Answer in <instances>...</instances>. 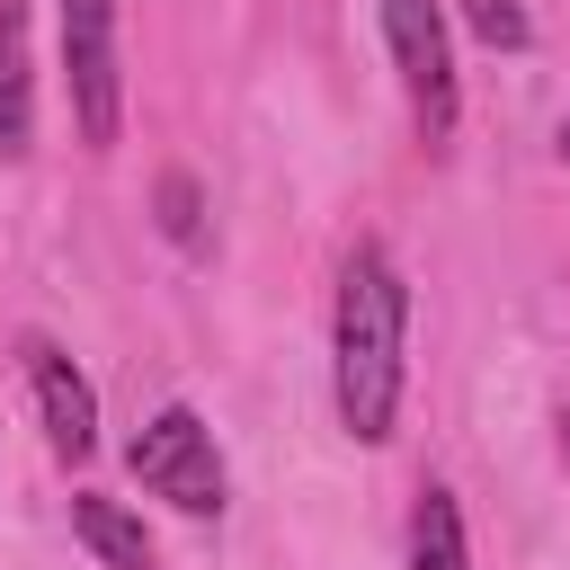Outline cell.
Here are the masks:
<instances>
[{
  "label": "cell",
  "instance_id": "1",
  "mask_svg": "<svg viewBox=\"0 0 570 570\" xmlns=\"http://www.w3.org/2000/svg\"><path fill=\"white\" fill-rule=\"evenodd\" d=\"M401 338H410V285L383 240H356L330 303V383H338V428L356 445H383L401 419Z\"/></svg>",
  "mask_w": 570,
  "mask_h": 570
},
{
  "label": "cell",
  "instance_id": "2",
  "mask_svg": "<svg viewBox=\"0 0 570 570\" xmlns=\"http://www.w3.org/2000/svg\"><path fill=\"white\" fill-rule=\"evenodd\" d=\"M134 481H142L151 499L187 508V517H214V508H223V454H214V428H205L187 401H169V410L134 436Z\"/></svg>",
  "mask_w": 570,
  "mask_h": 570
},
{
  "label": "cell",
  "instance_id": "3",
  "mask_svg": "<svg viewBox=\"0 0 570 570\" xmlns=\"http://www.w3.org/2000/svg\"><path fill=\"white\" fill-rule=\"evenodd\" d=\"M62 71H71V116L80 142L107 151L125 134V71H116V0H62Z\"/></svg>",
  "mask_w": 570,
  "mask_h": 570
},
{
  "label": "cell",
  "instance_id": "4",
  "mask_svg": "<svg viewBox=\"0 0 570 570\" xmlns=\"http://www.w3.org/2000/svg\"><path fill=\"white\" fill-rule=\"evenodd\" d=\"M383 45H392V71L410 89V116H419V134L436 151L454 134V45H445L436 0H383Z\"/></svg>",
  "mask_w": 570,
  "mask_h": 570
},
{
  "label": "cell",
  "instance_id": "5",
  "mask_svg": "<svg viewBox=\"0 0 570 570\" xmlns=\"http://www.w3.org/2000/svg\"><path fill=\"white\" fill-rule=\"evenodd\" d=\"M18 356H27V383H36V410H45L53 454H71V463H80V454L98 445V392L80 383V365H71L53 338H27Z\"/></svg>",
  "mask_w": 570,
  "mask_h": 570
},
{
  "label": "cell",
  "instance_id": "6",
  "mask_svg": "<svg viewBox=\"0 0 570 570\" xmlns=\"http://www.w3.org/2000/svg\"><path fill=\"white\" fill-rule=\"evenodd\" d=\"M36 142V62H27V9L0 0V160H27Z\"/></svg>",
  "mask_w": 570,
  "mask_h": 570
},
{
  "label": "cell",
  "instance_id": "7",
  "mask_svg": "<svg viewBox=\"0 0 570 570\" xmlns=\"http://www.w3.org/2000/svg\"><path fill=\"white\" fill-rule=\"evenodd\" d=\"M71 525H80V543H89L107 570H160V561H151V534H142V525H134L116 499L80 490V499H71Z\"/></svg>",
  "mask_w": 570,
  "mask_h": 570
},
{
  "label": "cell",
  "instance_id": "8",
  "mask_svg": "<svg viewBox=\"0 0 570 570\" xmlns=\"http://www.w3.org/2000/svg\"><path fill=\"white\" fill-rule=\"evenodd\" d=\"M410 570H472L454 490H419V508H410Z\"/></svg>",
  "mask_w": 570,
  "mask_h": 570
},
{
  "label": "cell",
  "instance_id": "9",
  "mask_svg": "<svg viewBox=\"0 0 570 570\" xmlns=\"http://www.w3.org/2000/svg\"><path fill=\"white\" fill-rule=\"evenodd\" d=\"M160 232H169L178 249H205V205H196V178H187V169L160 178Z\"/></svg>",
  "mask_w": 570,
  "mask_h": 570
},
{
  "label": "cell",
  "instance_id": "10",
  "mask_svg": "<svg viewBox=\"0 0 570 570\" xmlns=\"http://www.w3.org/2000/svg\"><path fill=\"white\" fill-rule=\"evenodd\" d=\"M463 27H472L481 45H499V53H517V45L534 36V18H525V0H463Z\"/></svg>",
  "mask_w": 570,
  "mask_h": 570
},
{
  "label": "cell",
  "instance_id": "11",
  "mask_svg": "<svg viewBox=\"0 0 570 570\" xmlns=\"http://www.w3.org/2000/svg\"><path fill=\"white\" fill-rule=\"evenodd\" d=\"M552 436H561V463H570V410H561V419H552Z\"/></svg>",
  "mask_w": 570,
  "mask_h": 570
},
{
  "label": "cell",
  "instance_id": "12",
  "mask_svg": "<svg viewBox=\"0 0 570 570\" xmlns=\"http://www.w3.org/2000/svg\"><path fill=\"white\" fill-rule=\"evenodd\" d=\"M561 160H570V125H561Z\"/></svg>",
  "mask_w": 570,
  "mask_h": 570
}]
</instances>
